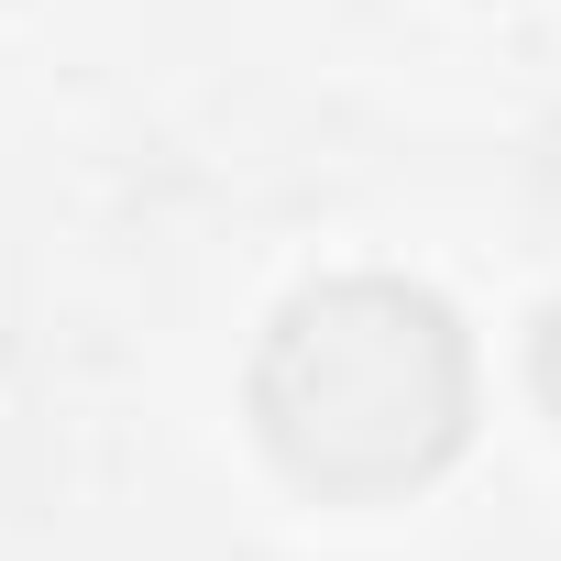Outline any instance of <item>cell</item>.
Masks as SVG:
<instances>
[{"mask_svg": "<svg viewBox=\"0 0 561 561\" xmlns=\"http://www.w3.org/2000/svg\"><path fill=\"white\" fill-rule=\"evenodd\" d=\"M462 408H473V353L451 309L397 275L309 287L264 331V364H253V419L275 462L331 495L419 484L462 440Z\"/></svg>", "mask_w": 561, "mask_h": 561, "instance_id": "1", "label": "cell"}]
</instances>
